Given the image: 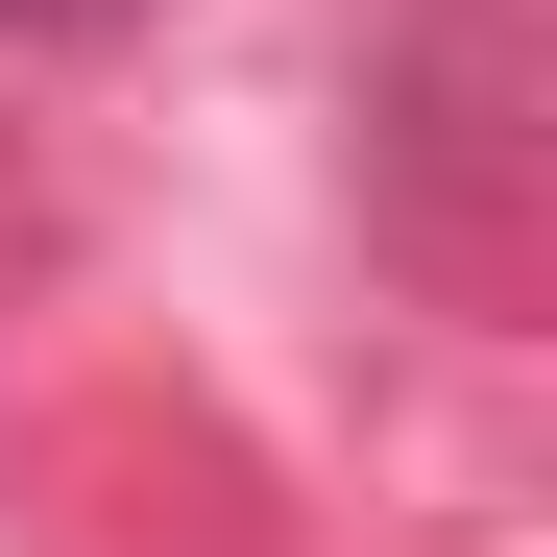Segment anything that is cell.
Segmentation results:
<instances>
[{"label":"cell","instance_id":"1","mask_svg":"<svg viewBox=\"0 0 557 557\" xmlns=\"http://www.w3.org/2000/svg\"><path fill=\"white\" fill-rule=\"evenodd\" d=\"M0 25H98V0H0Z\"/></svg>","mask_w":557,"mask_h":557}]
</instances>
